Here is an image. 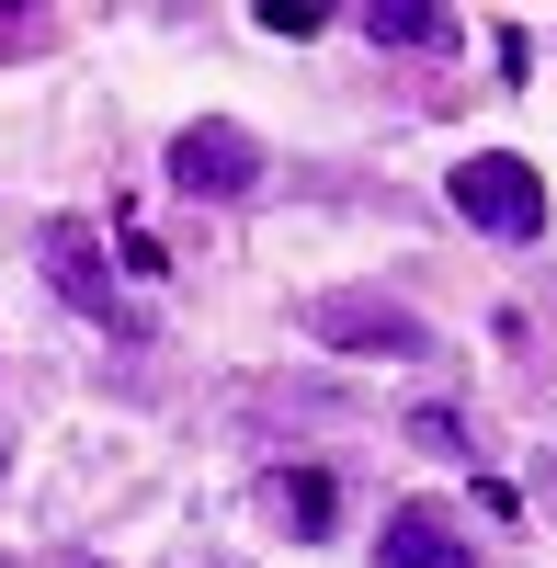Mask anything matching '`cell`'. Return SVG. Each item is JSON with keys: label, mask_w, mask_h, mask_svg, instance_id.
<instances>
[{"label": "cell", "mask_w": 557, "mask_h": 568, "mask_svg": "<svg viewBox=\"0 0 557 568\" xmlns=\"http://www.w3.org/2000/svg\"><path fill=\"white\" fill-rule=\"evenodd\" d=\"M455 216H467L478 240H546V182H535V160H513V149L455 160Z\"/></svg>", "instance_id": "1"}, {"label": "cell", "mask_w": 557, "mask_h": 568, "mask_svg": "<svg viewBox=\"0 0 557 568\" xmlns=\"http://www.w3.org/2000/svg\"><path fill=\"white\" fill-rule=\"evenodd\" d=\"M171 182H182L194 205H240V194H262V136L227 125V114L182 125V136H171Z\"/></svg>", "instance_id": "2"}, {"label": "cell", "mask_w": 557, "mask_h": 568, "mask_svg": "<svg viewBox=\"0 0 557 568\" xmlns=\"http://www.w3.org/2000/svg\"><path fill=\"white\" fill-rule=\"evenodd\" d=\"M45 284H58L80 318H103L114 342H136V307L114 296V273H103V251H91V227H80V216H58V227H45Z\"/></svg>", "instance_id": "3"}, {"label": "cell", "mask_w": 557, "mask_h": 568, "mask_svg": "<svg viewBox=\"0 0 557 568\" xmlns=\"http://www.w3.org/2000/svg\"><path fill=\"white\" fill-rule=\"evenodd\" d=\"M307 342H331V353H422L433 329L387 307V296H307Z\"/></svg>", "instance_id": "4"}, {"label": "cell", "mask_w": 557, "mask_h": 568, "mask_svg": "<svg viewBox=\"0 0 557 568\" xmlns=\"http://www.w3.org/2000/svg\"><path fill=\"white\" fill-rule=\"evenodd\" d=\"M376 568H478V546L455 535V511H444V500H398V511H387V535H376Z\"/></svg>", "instance_id": "5"}, {"label": "cell", "mask_w": 557, "mask_h": 568, "mask_svg": "<svg viewBox=\"0 0 557 568\" xmlns=\"http://www.w3.org/2000/svg\"><path fill=\"white\" fill-rule=\"evenodd\" d=\"M262 511L285 535H331V478H318V466H273L262 478Z\"/></svg>", "instance_id": "6"}, {"label": "cell", "mask_w": 557, "mask_h": 568, "mask_svg": "<svg viewBox=\"0 0 557 568\" xmlns=\"http://www.w3.org/2000/svg\"><path fill=\"white\" fill-rule=\"evenodd\" d=\"M364 34L376 45H455V12H433V0H364Z\"/></svg>", "instance_id": "7"}, {"label": "cell", "mask_w": 557, "mask_h": 568, "mask_svg": "<svg viewBox=\"0 0 557 568\" xmlns=\"http://www.w3.org/2000/svg\"><path fill=\"white\" fill-rule=\"evenodd\" d=\"M409 444H422V455H467V433H455V409H409Z\"/></svg>", "instance_id": "8"}, {"label": "cell", "mask_w": 557, "mask_h": 568, "mask_svg": "<svg viewBox=\"0 0 557 568\" xmlns=\"http://www.w3.org/2000/svg\"><path fill=\"white\" fill-rule=\"evenodd\" d=\"M262 34H318V0H262Z\"/></svg>", "instance_id": "9"}, {"label": "cell", "mask_w": 557, "mask_h": 568, "mask_svg": "<svg viewBox=\"0 0 557 568\" xmlns=\"http://www.w3.org/2000/svg\"><path fill=\"white\" fill-rule=\"evenodd\" d=\"M535 489H546V511H557V455H546V466H535Z\"/></svg>", "instance_id": "10"}, {"label": "cell", "mask_w": 557, "mask_h": 568, "mask_svg": "<svg viewBox=\"0 0 557 568\" xmlns=\"http://www.w3.org/2000/svg\"><path fill=\"white\" fill-rule=\"evenodd\" d=\"M182 568H216V557H182Z\"/></svg>", "instance_id": "11"}]
</instances>
